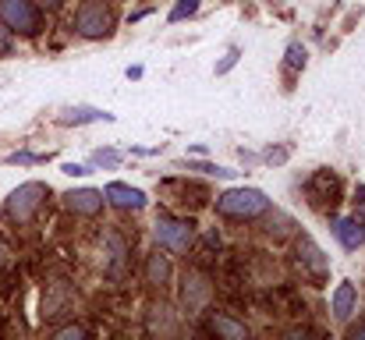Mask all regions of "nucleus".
Returning <instances> with one entry per match:
<instances>
[{
    "instance_id": "1",
    "label": "nucleus",
    "mask_w": 365,
    "mask_h": 340,
    "mask_svg": "<svg viewBox=\"0 0 365 340\" xmlns=\"http://www.w3.org/2000/svg\"><path fill=\"white\" fill-rule=\"evenodd\" d=\"M217 213L227 220H255V217L269 213V199L259 188H231V192L217 195Z\"/></svg>"
},
{
    "instance_id": "2",
    "label": "nucleus",
    "mask_w": 365,
    "mask_h": 340,
    "mask_svg": "<svg viewBox=\"0 0 365 340\" xmlns=\"http://www.w3.org/2000/svg\"><path fill=\"white\" fill-rule=\"evenodd\" d=\"M0 25L14 36H36L43 29V14L36 0H0Z\"/></svg>"
},
{
    "instance_id": "3",
    "label": "nucleus",
    "mask_w": 365,
    "mask_h": 340,
    "mask_svg": "<svg viewBox=\"0 0 365 340\" xmlns=\"http://www.w3.org/2000/svg\"><path fill=\"white\" fill-rule=\"evenodd\" d=\"M114 25H118V18H114L110 4H103V0H86L75 14V32L86 39H107L114 32Z\"/></svg>"
},
{
    "instance_id": "4",
    "label": "nucleus",
    "mask_w": 365,
    "mask_h": 340,
    "mask_svg": "<svg viewBox=\"0 0 365 340\" xmlns=\"http://www.w3.org/2000/svg\"><path fill=\"white\" fill-rule=\"evenodd\" d=\"M294 266H298L302 280H309V284H316V287H323L327 277H330V259L323 255V248H319L309 234H302V237L294 241Z\"/></svg>"
},
{
    "instance_id": "5",
    "label": "nucleus",
    "mask_w": 365,
    "mask_h": 340,
    "mask_svg": "<svg viewBox=\"0 0 365 340\" xmlns=\"http://www.w3.org/2000/svg\"><path fill=\"white\" fill-rule=\"evenodd\" d=\"M43 199H50V188H46L43 181H25V185H18V188L7 195V217H11L14 224H29V220L39 213Z\"/></svg>"
},
{
    "instance_id": "6",
    "label": "nucleus",
    "mask_w": 365,
    "mask_h": 340,
    "mask_svg": "<svg viewBox=\"0 0 365 340\" xmlns=\"http://www.w3.org/2000/svg\"><path fill=\"white\" fill-rule=\"evenodd\" d=\"M153 234L163 248L170 252H188L192 241H195V224L192 220H181V217H170V213H160L156 224H153Z\"/></svg>"
},
{
    "instance_id": "7",
    "label": "nucleus",
    "mask_w": 365,
    "mask_h": 340,
    "mask_svg": "<svg viewBox=\"0 0 365 340\" xmlns=\"http://www.w3.org/2000/svg\"><path fill=\"white\" fill-rule=\"evenodd\" d=\"M210 298H213V280L202 273V269H188L185 277H181V309L188 312V316H195V312H202L206 305H210Z\"/></svg>"
},
{
    "instance_id": "8",
    "label": "nucleus",
    "mask_w": 365,
    "mask_h": 340,
    "mask_svg": "<svg viewBox=\"0 0 365 340\" xmlns=\"http://www.w3.org/2000/svg\"><path fill=\"white\" fill-rule=\"evenodd\" d=\"M103 192H96V188H75V192H68L64 195V206L71 210V213H78V217H96L100 210H103Z\"/></svg>"
},
{
    "instance_id": "9",
    "label": "nucleus",
    "mask_w": 365,
    "mask_h": 340,
    "mask_svg": "<svg viewBox=\"0 0 365 340\" xmlns=\"http://www.w3.org/2000/svg\"><path fill=\"white\" fill-rule=\"evenodd\" d=\"M103 199L110 206H118V210H142L145 206V195L138 188H131V185H121V181H110L103 188Z\"/></svg>"
},
{
    "instance_id": "10",
    "label": "nucleus",
    "mask_w": 365,
    "mask_h": 340,
    "mask_svg": "<svg viewBox=\"0 0 365 340\" xmlns=\"http://www.w3.org/2000/svg\"><path fill=\"white\" fill-rule=\"evenodd\" d=\"M103 248H107V273L110 277H121L124 273V259H128V241H124L118 230H110L107 237H103Z\"/></svg>"
},
{
    "instance_id": "11",
    "label": "nucleus",
    "mask_w": 365,
    "mask_h": 340,
    "mask_svg": "<svg viewBox=\"0 0 365 340\" xmlns=\"http://www.w3.org/2000/svg\"><path fill=\"white\" fill-rule=\"evenodd\" d=\"M309 195L319 199V202H330V206H334V202L341 199V181H337L330 170H319V174L309 181Z\"/></svg>"
},
{
    "instance_id": "12",
    "label": "nucleus",
    "mask_w": 365,
    "mask_h": 340,
    "mask_svg": "<svg viewBox=\"0 0 365 340\" xmlns=\"http://www.w3.org/2000/svg\"><path fill=\"white\" fill-rule=\"evenodd\" d=\"M355 305H359V291H355V284H351V280L337 284V291H334V319H337V323H348L351 312H355Z\"/></svg>"
},
{
    "instance_id": "13",
    "label": "nucleus",
    "mask_w": 365,
    "mask_h": 340,
    "mask_svg": "<svg viewBox=\"0 0 365 340\" xmlns=\"http://www.w3.org/2000/svg\"><path fill=\"white\" fill-rule=\"evenodd\" d=\"M145 280H149L153 287H167V284H170V259L160 255V252H153V255L145 259Z\"/></svg>"
},
{
    "instance_id": "14",
    "label": "nucleus",
    "mask_w": 365,
    "mask_h": 340,
    "mask_svg": "<svg viewBox=\"0 0 365 340\" xmlns=\"http://www.w3.org/2000/svg\"><path fill=\"white\" fill-rule=\"evenodd\" d=\"M334 234L341 237L344 248H359L365 241V220H359V217H355V220H337V224H334Z\"/></svg>"
},
{
    "instance_id": "15",
    "label": "nucleus",
    "mask_w": 365,
    "mask_h": 340,
    "mask_svg": "<svg viewBox=\"0 0 365 340\" xmlns=\"http://www.w3.org/2000/svg\"><path fill=\"white\" fill-rule=\"evenodd\" d=\"M210 334H217V337H227V340H245L248 337V330H245L242 323H235L231 316H210Z\"/></svg>"
},
{
    "instance_id": "16",
    "label": "nucleus",
    "mask_w": 365,
    "mask_h": 340,
    "mask_svg": "<svg viewBox=\"0 0 365 340\" xmlns=\"http://www.w3.org/2000/svg\"><path fill=\"white\" fill-rule=\"evenodd\" d=\"M86 120H110V113L93 110V107H75L61 117V124H86Z\"/></svg>"
},
{
    "instance_id": "17",
    "label": "nucleus",
    "mask_w": 365,
    "mask_h": 340,
    "mask_svg": "<svg viewBox=\"0 0 365 340\" xmlns=\"http://www.w3.org/2000/svg\"><path fill=\"white\" fill-rule=\"evenodd\" d=\"M195 11H199V0H178L174 11H170V21H185V18H192Z\"/></svg>"
},
{
    "instance_id": "18",
    "label": "nucleus",
    "mask_w": 365,
    "mask_h": 340,
    "mask_svg": "<svg viewBox=\"0 0 365 340\" xmlns=\"http://www.w3.org/2000/svg\"><path fill=\"white\" fill-rule=\"evenodd\" d=\"M305 57H309V53H305L302 43H291V46H287V68H291V71L305 68Z\"/></svg>"
},
{
    "instance_id": "19",
    "label": "nucleus",
    "mask_w": 365,
    "mask_h": 340,
    "mask_svg": "<svg viewBox=\"0 0 365 340\" xmlns=\"http://www.w3.org/2000/svg\"><path fill=\"white\" fill-rule=\"evenodd\" d=\"M93 163H96V167H118V163H121V156H118L114 149H100V153L93 156Z\"/></svg>"
},
{
    "instance_id": "20",
    "label": "nucleus",
    "mask_w": 365,
    "mask_h": 340,
    "mask_svg": "<svg viewBox=\"0 0 365 340\" xmlns=\"http://www.w3.org/2000/svg\"><path fill=\"white\" fill-rule=\"evenodd\" d=\"M53 337H57V340H71V337H89V330H86V326H61V330H53Z\"/></svg>"
},
{
    "instance_id": "21",
    "label": "nucleus",
    "mask_w": 365,
    "mask_h": 340,
    "mask_svg": "<svg viewBox=\"0 0 365 340\" xmlns=\"http://www.w3.org/2000/svg\"><path fill=\"white\" fill-rule=\"evenodd\" d=\"M238 57H242V50H227V57L217 64V75H224V71H231L235 64H238Z\"/></svg>"
},
{
    "instance_id": "22",
    "label": "nucleus",
    "mask_w": 365,
    "mask_h": 340,
    "mask_svg": "<svg viewBox=\"0 0 365 340\" xmlns=\"http://www.w3.org/2000/svg\"><path fill=\"white\" fill-rule=\"evenodd\" d=\"M348 337H351V340H365V323H355V326H348Z\"/></svg>"
},
{
    "instance_id": "23",
    "label": "nucleus",
    "mask_w": 365,
    "mask_h": 340,
    "mask_svg": "<svg viewBox=\"0 0 365 340\" xmlns=\"http://www.w3.org/2000/svg\"><path fill=\"white\" fill-rule=\"evenodd\" d=\"M64 174H71V177H75V174H89V167H82V163H68Z\"/></svg>"
},
{
    "instance_id": "24",
    "label": "nucleus",
    "mask_w": 365,
    "mask_h": 340,
    "mask_svg": "<svg viewBox=\"0 0 365 340\" xmlns=\"http://www.w3.org/2000/svg\"><path fill=\"white\" fill-rule=\"evenodd\" d=\"M36 4H39V7H46V11H57L64 0H36Z\"/></svg>"
},
{
    "instance_id": "25",
    "label": "nucleus",
    "mask_w": 365,
    "mask_h": 340,
    "mask_svg": "<svg viewBox=\"0 0 365 340\" xmlns=\"http://www.w3.org/2000/svg\"><path fill=\"white\" fill-rule=\"evenodd\" d=\"M7 255H11V248H7V244H4V241H0V266H4V262H7Z\"/></svg>"
}]
</instances>
